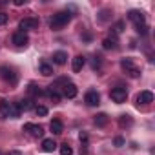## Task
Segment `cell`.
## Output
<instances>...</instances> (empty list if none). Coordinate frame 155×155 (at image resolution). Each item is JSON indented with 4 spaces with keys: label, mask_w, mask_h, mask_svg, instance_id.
I'll return each instance as SVG.
<instances>
[{
    "label": "cell",
    "mask_w": 155,
    "mask_h": 155,
    "mask_svg": "<svg viewBox=\"0 0 155 155\" xmlns=\"http://www.w3.org/2000/svg\"><path fill=\"white\" fill-rule=\"evenodd\" d=\"M69 20H71L69 11H60V13H57V15L51 17V20H49V28H51L53 31H58V29H62Z\"/></svg>",
    "instance_id": "6da1fadb"
},
{
    "label": "cell",
    "mask_w": 155,
    "mask_h": 155,
    "mask_svg": "<svg viewBox=\"0 0 155 155\" xmlns=\"http://www.w3.org/2000/svg\"><path fill=\"white\" fill-rule=\"evenodd\" d=\"M120 68H122L130 77H131V79H137V77L140 75V69L133 64V60H131V58H122V60H120Z\"/></svg>",
    "instance_id": "7a4b0ae2"
},
{
    "label": "cell",
    "mask_w": 155,
    "mask_h": 155,
    "mask_svg": "<svg viewBox=\"0 0 155 155\" xmlns=\"http://www.w3.org/2000/svg\"><path fill=\"white\" fill-rule=\"evenodd\" d=\"M110 97H111L113 102L122 104V102H126V99H128V91H126V88H113V90L110 91Z\"/></svg>",
    "instance_id": "3957f363"
},
{
    "label": "cell",
    "mask_w": 155,
    "mask_h": 155,
    "mask_svg": "<svg viewBox=\"0 0 155 155\" xmlns=\"http://www.w3.org/2000/svg\"><path fill=\"white\" fill-rule=\"evenodd\" d=\"M37 28H38V20H37V18H22V20L18 22V29H20L22 33L31 31V29H37Z\"/></svg>",
    "instance_id": "277c9868"
},
{
    "label": "cell",
    "mask_w": 155,
    "mask_h": 155,
    "mask_svg": "<svg viewBox=\"0 0 155 155\" xmlns=\"http://www.w3.org/2000/svg\"><path fill=\"white\" fill-rule=\"evenodd\" d=\"M128 18H130L135 26H142V24H146L144 13H142V11H139V9H131V11L128 13Z\"/></svg>",
    "instance_id": "5b68a950"
},
{
    "label": "cell",
    "mask_w": 155,
    "mask_h": 155,
    "mask_svg": "<svg viewBox=\"0 0 155 155\" xmlns=\"http://www.w3.org/2000/svg\"><path fill=\"white\" fill-rule=\"evenodd\" d=\"M84 101H86V104H88V106H97V104L101 102V95H99V91H97V90H90V91L86 93Z\"/></svg>",
    "instance_id": "8992f818"
},
{
    "label": "cell",
    "mask_w": 155,
    "mask_h": 155,
    "mask_svg": "<svg viewBox=\"0 0 155 155\" xmlns=\"http://www.w3.org/2000/svg\"><path fill=\"white\" fill-rule=\"evenodd\" d=\"M24 131L31 133L33 137H42V133H44V128H42V126H38V124L28 122V124H24Z\"/></svg>",
    "instance_id": "52a82bcc"
},
{
    "label": "cell",
    "mask_w": 155,
    "mask_h": 155,
    "mask_svg": "<svg viewBox=\"0 0 155 155\" xmlns=\"http://www.w3.org/2000/svg\"><path fill=\"white\" fill-rule=\"evenodd\" d=\"M13 44L15 46H18V48H22V46H28L29 44V38H28V35L26 33H22V31H17L15 35H13Z\"/></svg>",
    "instance_id": "ba28073f"
},
{
    "label": "cell",
    "mask_w": 155,
    "mask_h": 155,
    "mask_svg": "<svg viewBox=\"0 0 155 155\" xmlns=\"http://www.w3.org/2000/svg\"><path fill=\"white\" fill-rule=\"evenodd\" d=\"M77 93H79V90H77V86H75L73 82H66V84H64V97H68V99H75Z\"/></svg>",
    "instance_id": "9c48e42d"
},
{
    "label": "cell",
    "mask_w": 155,
    "mask_h": 155,
    "mask_svg": "<svg viewBox=\"0 0 155 155\" xmlns=\"http://www.w3.org/2000/svg\"><path fill=\"white\" fill-rule=\"evenodd\" d=\"M137 102L139 104H150V102H153V93L151 91H140L139 93V97H137Z\"/></svg>",
    "instance_id": "30bf717a"
},
{
    "label": "cell",
    "mask_w": 155,
    "mask_h": 155,
    "mask_svg": "<svg viewBox=\"0 0 155 155\" xmlns=\"http://www.w3.org/2000/svg\"><path fill=\"white\" fill-rule=\"evenodd\" d=\"M49 130H51L55 135H60V133L64 131V124H62V120H60V119H53V120L49 122Z\"/></svg>",
    "instance_id": "8fae6325"
},
{
    "label": "cell",
    "mask_w": 155,
    "mask_h": 155,
    "mask_svg": "<svg viewBox=\"0 0 155 155\" xmlns=\"http://www.w3.org/2000/svg\"><path fill=\"white\" fill-rule=\"evenodd\" d=\"M84 64H86V58H84L82 55H77V57L73 58V64H71V68H73V71H75V73H79V71L84 68Z\"/></svg>",
    "instance_id": "7c38bea8"
},
{
    "label": "cell",
    "mask_w": 155,
    "mask_h": 155,
    "mask_svg": "<svg viewBox=\"0 0 155 155\" xmlns=\"http://www.w3.org/2000/svg\"><path fill=\"white\" fill-rule=\"evenodd\" d=\"M2 77H4V81H8V82H11V84H17V75H15L13 69L2 68Z\"/></svg>",
    "instance_id": "4fadbf2b"
},
{
    "label": "cell",
    "mask_w": 155,
    "mask_h": 155,
    "mask_svg": "<svg viewBox=\"0 0 155 155\" xmlns=\"http://www.w3.org/2000/svg\"><path fill=\"white\" fill-rule=\"evenodd\" d=\"M53 62L58 64V66H64V64L68 62V53H66V51H57V53H53Z\"/></svg>",
    "instance_id": "5bb4252c"
},
{
    "label": "cell",
    "mask_w": 155,
    "mask_h": 155,
    "mask_svg": "<svg viewBox=\"0 0 155 155\" xmlns=\"http://www.w3.org/2000/svg\"><path fill=\"white\" fill-rule=\"evenodd\" d=\"M9 108H11V102L0 101V119H8L9 117Z\"/></svg>",
    "instance_id": "9a60e30c"
},
{
    "label": "cell",
    "mask_w": 155,
    "mask_h": 155,
    "mask_svg": "<svg viewBox=\"0 0 155 155\" xmlns=\"http://www.w3.org/2000/svg\"><path fill=\"white\" fill-rule=\"evenodd\" d=\"M55 148H57V142H55L53 139H44V140H42V150H44L46 153L55 151Z\"/></svg>",
    "instance_id": "2e32d148"
},
{
    "label": "cell",
    "mask_w": 155,
    "mask_h": 155,
    "mask_svg": "<svg viewBox=\"0 0 155 155\" xmlns=\"http://www.w3.org/2000/svg\"><path fill=\"white\" fill-rule=\"evenodd\" d=\"M46 93H48V95L51 97V101H53L55 104H58V102H60V93H58V90H57L55 86H49Z\"/></svg>",
    "instance_id": "e0dca14e"
},
{
    "label": "cell",
    "mask_w": 155,
    "mask_h": 155,
    "mask_svg": "<svg viewBox=\"0 0 155 155\" xmlns=\"http://www.w3.org/2000/svg\"><path fill=\"white\" fill-rule=\"evenodd\" d=\"M17 104H18L20 111H29V110H33V108H35L31 99H24V101H20V102H17Z\"/></svg>",
    "instance_id": "ac0fdd59"
},
{
    "label": "cell",
    "mask_w": 155,
    "mask_h": 155,
    "mask_svg": "<svg viewBox=\"0 0 155 155\" xmlns=\"http://www.w3.org/2000/svg\"><path fill=\"white\" fill-rule=\"evenodd\" d=\"M108 115L106 113H99V115H95V126H99V128H104L106 124H108Z\"/></svg>",
    "instance_id": "d6986e66"
},
{
    "label": "cell",
    "mask_w": 155,
    "mask_h": 155,
    "mask_svg": "<svg viewBox=\"0 0 155 155\" xmlns=\"http://www.w3.org/2000/svg\"><path fill=\"white\" fill-rule=\"evenodd\" d=\"M102 48L104 49H115L117 48V38L113 37V38H104L102 40Z\"/></svg>",
    "instance_id": "ffe728a7"
},
{
    "label": "cell",
    "mask_w": 155,
    "mask_h": 155,
    "mask_svg": "<svg viewBox=\"0 0 155 155\" xmlns=\"http://www.w3.org/2000/svg\"><path fill=\"white\" fill-rule=\"evenodd\" d=\"M40 73H42L44 77H51V75H53V68H51L49 64L42 62V64H40Z\"/></svg>",
    "instance_id": "44dd1931"
},
{
    "label": "cell",
    "mask_w": 155,
    "mask_h": 155,
    "mask_svg": "<svg viewBox=\"0 0 155 155\" xmlns=\"http://www.w3.org/2000/svg\"><path fill=\"white\" fill-rule=\"evenodd\" d=\"M20 113H22V111H20L18 104H13V102H11V108H9V117H11V119H18V117H20Z\"/></svg>",
    "instance_id": "7402d4cb"
},
{
    "label": "cell",
    "mask_w": 155,
    "mask_h": 155,
    "mask_svg": "<svg viewBox=\"0 0 155 155\" xmlns=\"http://www.w3.org/2000/svg\"><path fill=\"white\" fill-rule=\"evenodd\" d=\"M60 155H73V150H71V146L68 142L60 144Z\"/></svg>",
    "instance_id": "603a6c76"
},
{
    "label": "cell",
    "mask_w": 155,
    "mask_h": 155,
    "mask_svg": "<svg viewBox=\"0 0 155 155\" xmlns=\"http://www.w3.org/2000/svg\"><path fill=\"white\" fill-rule=\"evenodd\" d=\"M124 28H126V24H124L122 20H119L111 29H113V33H115V35H119V33H122V31H124Z\"/></svg>",
    "instance_id": "cb8c5ba5"
},
{
    "label": "cell",
    "mask_w": 155,
    "mask_h": 155,
    "mask_svg": "<svg viewBox=\"0 0 155 155\" xmlns=\"http://www.w3.org/2000/svg\"><path fill=\"white\" fill-rule=\"evenodd\" d=\"M35 113H37L38 117H46V115H48V108H46V106H35Z\"/></svg>",
    "instance_id": "d4e9b609"
},
{
    "label": "cell",
    "mask_w": 155,
    "mask_h": 155,
    "mask_svg": "<svg viewBox=\"0 0 155 155\" xmlns=\"http://www.w3.org/2000/svg\"><path fill=\"white\" fill-rule=\"evenodd\" d=\"M135 31H137L139 35H146V33H148V26H146V24H142V26H135Z\"/></svg>",
    "instance_id": "484cf974"
},
{
    "label": "cell",
    "mask_w": 155,
    "mask_h": 155,
    "mask_svg": "<svg viewBox=\"0 0 155 155\" xmlns=\"http://www.w3.org/2000/svg\"><path fill=\"white\" fill-rule=\"evenodd\" d=\"M126 124L130 126V124H131V119H130L128 115H122V117H120V126H126Z\"/></svg>",
    "instance_id": "4316f807"
},
{
    "label": "cell",
    "mask_w": 155,
    "mask_h": 155,
    "mask_svg": "<svg viewBox=\"0 0 155 155\" xmlns=\"http://www.w3.org/2000/svg\"><path fill=\"white\" fill-rule=\"evenodd\" d=\"M91 66H93V69H99L101 68V57H95L93 62H91Z\"/></svg>",
    "instance_id": "83f0119b"
},
{
    "label": "cell",
    "mask_w": 155,
    "mask_h": 155,
    "mask_svg": "<svg viewBox=\"0 0 155 155\" xmlns=\"http://www.w3.org/2000/svg\"><path fill=\"white\" fill-rule=\"evenodd\" d=\"M113 142H115V146H119V148H120V146H124V142H126V140H124L122 137H115V140H113Z\"/></svg>",
    "instance_id": "f1b7e54d"
},
{
    "label": "cell",
    "mask_w": 155,
    "mask_h": 155,
    "mask_svg": "<svg viewBox=\"0 0 155 155\" xmlns=\"http://www.w3.org/2000/svg\"><path fill=\"white\" fill-rule=\"evenodd\" d=\"M8 22V15L6 13H2V11H0V26H4Z\"/></svg>",
    "instance_id": "f546056e"
},
{
    "label": "cell",
    "mask_w": 155,
    "mask_h": 155,
    "mask_svg": "<svg viewBox=\"0 0 155 155\" xmlns=\"http://www.w3.org/2000/svg\"><path fill=\"white\" fill-rule=\"evenodd\" d=\"M29 91H31L33 95H40V90H37V86H33V84L29 86Z\"/></svg>",
    "instance_id": "4dcf8cb0"
},
{
    "label": "cell",
    "mask_w": 155,
    "mask_h": 155,
    "mask_svg": "<svg viewBox=\"0 0 155 155\" xmlns=\"http://www.w3.org/2000/svg\"><path fill=\"white\" fill-rule=\"evenodd\" d=\"M108 13H110V11H108V9H104V11L101 13V20H106V18H108Z\"/></svg>",
    "instance_id": "1f68e13d"
},
{
    "label": "cell",
    "mask_w": 155,
    "mask_h": 155,
    "mask_svg": "<svg viewBox=\"0 0 155 155\" xmlns=\"http://www.w3.org/2000/svg\"><path fill=\"white\" fill-rule=\"evenodd\" d=\"M15 4L17 6H22V4H26V0H15Z\"/></svg>",
    "instance_id": "d6a6232c"
},
{
    "label": "cell",
    "mask_w": 155,
    "mask_h": 155,
    "mask_svg": "<svg viewBox=\"0 0 155 155\" xmlns=\"http://www.w3.org/2000/svg\"><path fill=\"white\" fill-rule=\"evenodd\" d=\"M9 155H22V153H20V151H17V150H13V151H11Z\"/></svg>",
    "instance_id": "836d02e7"
}]
</instances>
